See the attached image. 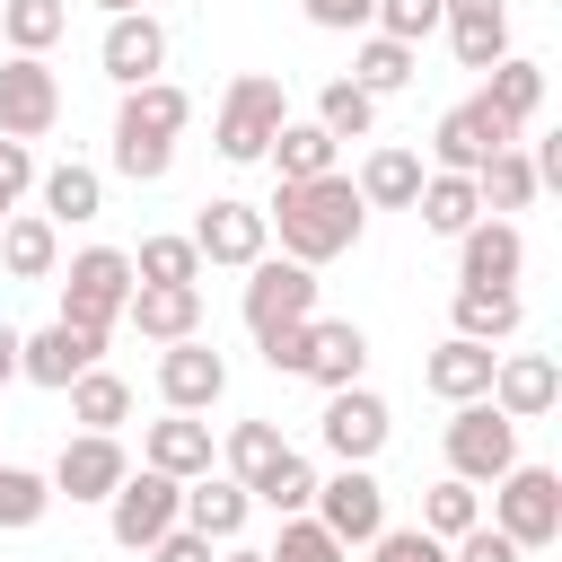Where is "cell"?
<instances>
[{
    "instance_id": "cell-1",
    "label": "cell",
    "mask_w": 562,
    "mask_h": 562,
    "mask_svg": "<svg viewBox=\"0 0 562 562\" xmlns=\"http://www.w3.org/2000/svg\"><path fill=\"white\" fill-rule=\"evenodd\" d=\"M263 228L281 237V255L290 263H334V255H351L360 246V228H369V211H360V193H351V176L334 167V176H307V184H281L272 202H263Z\"/></svg>"
},
{
    "instance_id": "cell-2",
    "label": "cell",
    "mask_w": 562,
    "mask_h": 562,
    "mask_svg": "<svg viewBox=\"0 0 562 562\" xmlns=\"http://www.w3.org/2000/svg\"><path fill=\"white\" fill-rule=\"evenodd\" d=\"M53 281H61V325L114 334L123 307H132V255H123V246H79Z\"/></svg>"
},
{
    "instance_id": "cell-3",
    "label": "cell",
    "mask_w": 562,
    "mask_h": 562,
    "mask_svg": "<svg viewBox=\"0 0 562 562\" xmlns=\"http://www.w3.org/2000/svg\"><path fill=\"white\" fill-rule=\"evenodd\" d=\"M492 527H501L518 553H553V544H562V474L518 457V465L492 483Z\"/></svg>"
},
{
    "instance_id": "cell-4",
    "label": "cell",
    "mask_w": 562,
    "mask_h": 562,
    "mask_svg": "<svg viewBox=\"0 0 562 562\" xmlns=\"http://www.w3.org/2000/svg\"><path fill=\"white\" fill-rule=\"evenodd\" d=\"M281 123H290L281 79H272V70H237V79H228V97H220L211 140H220V158H228V167H255V158L272 149V132H281Z\"/></svg>"
},
{
    "instance_id": "cell-5",
    "label": "cell",
    "mask_w": 562,
    "mask_h": 562,
    "mask_svg": "<svg viewBox=\"0 0 562 562\" xmlns=\"http://www.w3.org/2000/svg\"><path fill=\"white\" fill-rule=\"evenodd\" d=\"M509 465H518V422L501 404H483V395L457 404V422H448V474L474 483V492H492Z\"/></svg>"
},
{
    "instance_id": "cell-6",
    "label": "cell",
    "mask_w": 562,
    "mask_h": 562,
    "mask_svg": "<svg viewBox=\"0 0 562 562\" xmlns=\"http://www.w3.org/2000/svg\"><path fill=\"white\" fill-rule=\"evenodd\" d=\"M193 255H202V272L220 263V272H246V263H263L272 255V228H263V211L255 202H237V193H211L202 211H193Z\"/></svg>"
},
{
    "instance_id": "cell-7",
    "label": "cell",
    "mask_w": 562,
    "mask_h": 562,
    "mask_svg": "<svg viewBox=\"0 0 562 562\" xmlns=\"http://www.w3.org/2000/svg\"><path fill=\"white\" fill-rule=\"evenodd\" d=\"M237 316H246V334H255V342H263V334H281V325H307V316H316V272H307V263H290V255L246 263V299H237Z\"/></svg>"
},
{
    "instance_id": "cell-8",
    "label": "cell",
    "mask_w": 562,
    "mask_h": 562,
    "mask_svg": "<svg viewBox=\"0 0 562 562\" xmlns=\"http://www.w3.org/2000/svg\"><path fill=\"white\" fill-rule=\"evenodd\" d=\"M316 439H325L334 465H378V448L395 439V413H386L378 386H334L325 413H316Z\"/></svg>"
},
{
    "instance_id": "cell-9",
    "label": "cell",
    "mask_w": 562,
    "mask_h": 562,
    "mask_svg": "<svg viewBox=\"0 0 562 562\" xmlns=\"http://www.w3.org/2000/svg\"><path fill=\"white\" fill-rule=\"evenodd\" d=\"M307 518L351 553V544H369L378 527H386V483L369 474V465H334V474H316V501H307Z\"/></svg>"
},
{
    "instance_id": "cell-10",
    "label": "cell",
    "mask_w": 562,
    "mask_h": 562,
    "mask_svg": "<svg viewBox=\"0 0 562 562\" xmlns=\"http://www.w3.org/2000/svg\"><path fill=\"white\" fill-rule=\"evenodd\" d=\"M176 501H184V483H167V474L132 465V474L114 483V501H105V536H114L123 553H149V544L176 527Z\"/></svg>"
},
{
    "instance_id": "cell-11",
    "label": "cell",
    "mask_w": 562,
    "mask_h": 562,
    "mask_svg": "<svg viewBox=\"0 0 562 562\" xmlns=\"http://www.w3.org/2000/svg\"><path fill=\"white\" fill-rule=\"evenodd\" d=\"M61 123V79H53V61H26V53H9L0 61V140H44Z\"/></svg>"
},
{
    "instance_id": "cell-12",
    "label": "cell",
    "mask_w": 562,
    "mask_h": 562,
    "mask_svg": "<svg viewBox=\"0 0 562 562\" xmlns=\"http://www.w3.org/2000/svg\"><path fill=\"white\" fill-rule=\"evenodd\" d=\"M509 140H518V132H509V123L483 105V88H474V97H457V105L439 114V132H430V167H439V176H474V167H483L492 149H509Z\"/></svg>"
},
{
    "instance_id": "cell-13",
    "label": "cell",
    "mask_w": 562,
    "mask_h": 562,
    "mask_svg": "<svg viewBox=\"0 0 562 562\" xmlns=\"http://www.w3.org/2000/svg\"><path fill=\"white\" fill-rule=\"evenodd\" d=\"M132 474V457H123V439L114 430H79V439H61V457H53V501H114V483Z\"/></svg>"
},
{
    "instance_id": "cell-14",
    "label": "cell",
    "mask_w": 562,
    "mask_h": 562,
    "mask_svg": "<svg viewBox=\"0 0 562 562\" xmlns=\"http://www.w3.org/2000/svg\"><path fill=\"white\" fill-rule=\"evenodd\" d=\"M97 70L114 88H140V79H167V18L132 9V18H105V44H97Z\"/></svg>"
},
{
    "instance_id": "cell-15",
    "label": "cell",
    "mask_w": 562,
    "mask_h": 562,
    "mask_svg": "<svg viewBox=\"0 0 562 562\" xmlns=\"http://www.w3.org/2000/svg\"><path fill=\"white\" fill-rule=\"evenodd\" d=\"M518 272H527L518 220H474L457 237V290H518Z\"/></svg>"
},
{
    "instance_id": "cell-16",
    "label": "cell",
    "mask_w": 562,
    "mask_h": 562,
    "mask_svg": "<svg viewBox=\"0 0 562 562\" xmlns=\"http://www.w3.org/2000/svg\"><path fill=\"white\" fill-rule=\"evenodd\" d=\"M105 360V334H88V325H35V334H18V378H35V386H70L79 369H97Z\"/></svg>"
},
{
    "instance_id": "cell-17",
    "label": "cell",
    "mask_w": 562,
    "mask_h": 562,
    "mask_svg": "<svg viewBox=\"0 0 562 562\" xmlns=\"http://www.w3.org/2000/svg\"><path fill=\"white\" fill-rule=\"evenodd\" d=\"M220 395H228V360H220L202 334L158 351V404H167V413H211Z\"/></svg>"
},
{
    "instance_id": "cell-18",
    "label": "cell",
    "mask_w": 562,
    "mask_h": 562,
    "mask_svg": "<svg viewBox=\"0 0 562 562\" xmlns=\"http://www.w3.org/2000/svg\"><path fill=\"white\" fill-rule=\"evenodd\" d=\"M483 404H501L509 422H544V413L562 404V369H553V351H501Z\"/></svg>"
},
{
    "instance_id": "cell-19",
    "label": "cell",
    "mask_w": 562,
    "mask_h": 562,
    "mask_svg": "<svg viewBox=\"0 0 562 562\" xmlns=\"http://www.w3.org/2000/svg\"><path fill=\"white\" fill-rule=\"evenodd\" d=\"M123 325L140 334V342H193L202 334V290H184V281H132V307H123Z\"/></svg>"
},
{
    "instance_id": "cell-20",
    "label": "cell",
    "mask_w": 562,
    "mask_h": 562,
    "mask_svg": "<svg viewBox=\"0 0 562 562\" xmlns=\"http://www.w3.org/2000/svg\"><path fill=\"white\" fill-rule=\"evenodd\" d=\"M360 369H369V334H360L351 316H307V360H299V378H307L316 395H334V386H360Z\"/></svg>"
},
{
    "instance_id": "cell-21",
    "label": "cell",
    "mask_w": 562,
    "mask_h": 562,
    "mask_svg": "<svg viewBox=\"0 0 562 562\" xmlns=\"http://www.w3.org/2000/svg\"><path fill=\"white\" fill-rule=\"evenodd\" d=\"M211 422L202 413H158L149 430H140V465L149 474H167V483H193V474H211Z\"/></svg>"
},
{
    "instance_id": "cell-22",
    "label": "cell",
    "mask_w": 562,
    "mask_h": 562,
    "mask_svg": "<svg viewBox=\"0 0 562 562\" xmlns=\"http://www.w3.org/2000/svg\"><path fill=\"white\" fill-rule=\"evenodd\" d=\"M246 518H255V492H246V483H228V474H193V483H184V501H176V527H193L202 544H237V536H246Z\"/></svg>"
},
{
    "instance_id": "cell-23",
    "label": "cell",
    "mask_w": 562,
    "mask_h": 562,
    "mask_svg": "<svg viewBox=\"0 0 562 562\" xmlns=\"http://www.w3.org/2000/svg\"><path fill=\"white\" fill-rule=\"evenodd\" d=\"M422 149H404V140H378L369 158H360V176H351V193H360V211H413V193H422Z\"/></svg>"
},
{
    "instance_id": "cell-24",
    "label": "cell",
    "mask_w": 562,
    "mask_h": 562,
    "mask_svg": "<svg viewBox=\"0 0 562 562\" xmlns=\"http://www.w3.org/2000/svg\"><path fill=\"white\" fill-rule=\"evenodd\" d=\"M35 193H44V220H53V228H88V220L105 211V176H97L88 158H53V167H35Z\"/></svg>"
},
{
    "instance_id": "cell-25",
    "label": "cell",
    "mask_w": 562,
    "mask_h": 562,
    "mask_svg": "<svg viewBox=\"0 0 562 562\" xmlns=\"http://www.w3.org/2000/svg\"><path fill=\"white\" fill-rule=\"evenodd\" d=\"M492 342H465V334H448L430 360H422V386L439 395V404H474V395H492Z\"/></svg>"
},
{
    "instance_id": "cell-26",
    "label": "cell",
    "mask_w": 562,
    "mask_h": 562,
    "mask_svg": "<svg viewBox=\"0 0 562 562\" xmlns=\"http://www.w3.org/2000/svg\"><path fill=\"white\" fill-rule=\"evenodd\" d=\"M193 123V97L176 88V79H140V88H123V105H114V132H140V140H176Z\"/></svg>"
},
{
    "instance_id": "cell-27",
    "label": "cell",
    "mask_w": 562,
    "mask_h": 562,
    "mask_svg": "<svg viewBox=\"0 0 562 562\" xmlns=\"http://www.w3.org/2000/svg\"><path fill=\"white\" fill-rule=\"evenodd\" d=\"M0 263H9V281H53L61 272V228L44 211H9L0 220Z\"/></svg>"
},
{
    "instance_id": "cell-28",
    "label": "cell",
    "mask_w": 562,
    "mask_h": 562,
    "mask_svg": "<svg viewBox=\"0 0 562 562\" xmlns=\"http://www.w3.org/2000/svg\"><path fill=\"white\" fill-rule=\"evenodd\" d=\"M483 105L527 140V123H536V105H544V61H527V53L492 61V70H483Z\"/></svg>"
},
{
    "instance_id": "cell-29",
    "label": "cell",
    "mask_w": 562,
    "mask_h": 562,
    "mask_svg": "<svg viewBox=\"0 0 562 562\" xmlns=\"http://www.w3.org/2000/svg\"><path fill=\"white\" fill-rule=\"evenodd\" d=\"M474 193H483V220H509V211H527L544 184H536V158H527V140H509V149H492L483 167H474Z\"/></svg>"
},
{
    "instance_id": "cell-30",
    "label": "cell",
    "mask_w": 562,
    "mask_h": 562,
    "mask_svg": "<svg viewBox=\"0 0 562 562\" xmlns=\"http://www.w3.org/2000/svg\"><path fill=\"white\" fill-rule=\"evenodd\" d=\"M518 325H527L518 290H457L448 299V334H465V342H509Z\"/></svg>"
},
{
    "instance_id": "cell-31",
    "label": "cell",
    "mask_w": 562,
    "mask_h": 562,
    "mask_svg": "<svg viewBox=\"0 0 562 562\" xmlns=\"http://www.w3.org/2000/svg\"><path fill=\"white\" fill-rule=\"evenodd\" d=\"M413 70H422V53H413V44H395V35H360V53H351V70H342V79H351L360 97H404V88H413Z\"/></svg>"
},
{
    "instance_id": "cell-32",
    "label": "cell",
    "mask_w": 562,
    "mask_h": 562,
    "mask_svg": "<svg viewBox=\"0 0 562 562\" xmlns=\"http://www.w3.org/2000/svg\"><path fill=\"white\" fill-rule=\"evenodd\" d=\"M263 158H272V176H281V184H307V176H334L342 140H325L307 114H290V123L272 132V149H263Z\"/></svg>"
},
{
    "instance_id": "cell-33",
    "label": "cell",
    "mask_w": 562,
    "mask_h": 562,
    "mask_svg": "<svg viewBox=\"0 0 562 562\" xmlns=\"http://www.w3.org/2000/svg\"><path fill=\"white\" fill-rule=\"evenodd\" d=\"M413 211H422V228L430 237H465L474 220H483V193H474V176H422V193H413Z\"/></svg>"
},
{
    "instance_id": "cell-34",
    "label": "cell",
    "mask_w": 562,
    "mask_h": 562,
    "mask_svg": "<svg viewBox=\"0 0 562 562\" xmlns=\"http://www.w3.org/2000/svg\"><path fill=\"white\" fill-rule=\"evenodd\" d=\"M61 395H70V422L79 430H123L132 422V378H114V369H79Z\"/></svg>"
},
{
    "instance_id": "cell-35",
    "label": "cell",
    "mask_w": 562,
    "mask_h": 562,
    "mask_svg": "<svg viewBox=\"0 0 562 562\" xmlns=\"http://www.w3.org/2000/svg\"><path fill=\"white\" fill-rule=\"evenodd\" d=\"M0 35H9V53L44 61L70 35V0H0Z\"/></svg>"
},
{
    "instance_id": "cell-36",
    "label": "cell",
    "mask_w": 562,
    "mask_h": 562,
    "mask_svg": "<svg viewBox=\"0 0 562 562\" xmlns=\"http://www.w3.org/2000/svg\"><path fill=\"white\" fill-rule=\"evenodd\" d=\"M220 457H228V483H246V492H255V483H263V474H272V465L290 457V439H281L272 422H228Z\"/></svg>"
},
{
    "instance_id": "cell-37",
    "label": "cell",
    "mask_w": 562,
    "mask_h": 562,
    "mask_svg": "<svg viewBox=\"0 0 562 562\" xmlns=\"http://www.w3.org/2000/svg\"><path fill=\"white\" fill-rule=\"evenodd\" d=\"M422 536H439V544H457L465 527H483V492L474 483H457V474H439L430 492H422V518H413Z\"/></svg>"
},
{
    "instance_id": "cell-38",
    "label": "cell",
    "mask_w": 562,
    "mask_h": 562,
    "mask_svg": "<svg viewBox=\"0 0 562 562\" xmlns=\"http://www.w3.org/2000/svg\"><path fill=\"white\" fill-rule=\"evenodd\" d=\"M307 123H316L325 140H369V132H378V97H360L351 79H325V88H316V114H307Z\"/></svg>"
},
{
    "instance_id": "cell-39",
    "label": "cell",
    "mask_w": 562,
    "mask_h": 562,
    "mask_svg": "<svg viewBox=\"0 0 562 562\" xmlns=\"http://www.w3.org/2000/svg\"><path fill=\"white\" fill-rule=\"evenodd\" d=\"M439 26H448V44H457V61H465V70L509 61V9H483V18H439Z\"/></svg>"
},
{
    "instance_id": "cell-40",
    "label": "cell",
    "mask_w": 562,
    "mask_h": 562,
    "mask_svg": "<svg viewBox=\"0 0 562 562\" xmlns=\"http://www.w3.org/2000/svg\"><path fill=\"white\" fill-rule=\"evenodd\" d=\"M307 501H316V465L290 448V457L255 483V509H272V518H307Z\"/></svg>"
},
{
    "instance_id": "cell-41",
    "label": "cell",
    "mask_w": 562,
    "mask_h": 562,
    "mask_svg": "<svg viewBox=\"0 0 562 562\" xmlns=\"http://www.w3.org/2000/svg\"><path fill=\"white\" fill-rule=\"evenodd\" d=\"M44 509H53V483H44L35 465H9V457H0V536L35 527Z\"/></svg>"
},
{
    "instance_id": "cell-42",
    "label": "cell",
    "mask_w": 562,
    "mask_h": 562,
    "mask_svg": "<svg viewBox=\"0 0 562 562\" xmlns=\"http://www.w3.org/2000/svg\"><path fill=\"white\" fill-rule=\"evenodd\" d=\"M132 281H184V290H202V255H193V237H140Z\"/></svg>"
},
{
    "instance_id": "cell-43",
    "label": "cell",
    "mask_w": 562,
    "mask_h": 562,
    "mask_svg": "<svg viewBox=\"0 0 562 562\" xmlns=\"http://www.w3.org/2000/svg\"><path fill=\"white\" fill-rule=\"evenodd\" d=\"M263 562H351V553H342L316 518H281V536L263 544Z\"/></svg>"
},
{
    "instance_id": "cell-44",
    "label": "cell",
    "mask_w": 562,
    "mask_h": 562,
    "mask_svg": "<svg viewBox=\"0 0 562 562\" xmlns=\"http://www.w3.org/2000/svg\"><path fill=\"white\" fill-rule=\"evenodd\" d=\"M430 26H439V0H378V26H369V35H395V44L422 53Z\"/></svg>"
},
{
    "instance_id": "cell-45",
    "label": "cell",
    "mask_w": 562,
    "mask_h": 562,
    "mask_svg": "<svg viewBox=\"0 0 562 562\" xmlns=\"http://www.w3.org/2000/svg\"><path fill=\"white\" fill-rule=\"evenodd\" d=\"M360 553H369V562H448V544H439V536H422V527H378Z\"/></svg>"
},
{
    "instance_id": "cell-46",
    "label": "cell",
    "mask_w": 562,
    "mask_h": 562,
    "mask_svg": "<svg viewBox=\"0 0 562 562\" xmlns=\"http://www.w3.org/2000/svg\"><path fill=\"white\" fill-rule=\"evenodd\" d=\"M307 9V26H325V35H369L378 26V0H299Z\"/></svg>"
},
{
    "instance_id": "cell-47",
    "label": "cell",
    "mask_w": 562,
    "mask_h": 562,
    "mask_svg": "<svg viewBox=\"0 0 562 562\" xmlns=\"http://www.w3.org/2000/svg\"><path fill=\"white\" fill-rule=\"evenodd\" d=\"M448 562H527V553H518V544H509V536L483 518V527H465V536L448 544Z\"/></svg>"
},
{
    "instance_id": "cell-48",
    "label": "cell",
    "mask_w": 562,
    "mask_h": 562,
    "mask_svg": "<svg viewBox=\"0 0 562 562\" xmlns=\"http://www.w3.org/2000/svg\"><path fill=\"white\" fill-rule=\"evenodd\" d=\"M26 184H35V149L26 140H0V220L26 202Z\"/></svg>"
},
{
    "instance_id": "cell-49",
    "label": "cell",
    "mask_w": 562,
    "mask_h": 562,
    "mask_svg": "<svg viewBox=\"0 0 562 562\" xmlns=\"http://www.w3.org/2000/svg\"><path fill=\"white\" fill-rule=\"evenodd\" d=\"M255 351H263L272 378H299V360H307V325H281V334H263Z\"/></svg>"
},
{
    "instance_id": "cell-50",
    "label": "cell",
    "mask_w": 562,
    "mask_h": 562,
    "mask_svg": "<svg viewBox=\"0 0 562 562\" xmlns=\"http://www.w3.org/2000/svg\"><path fill=\"white\" fill-rule=\"evenodd\" d=\"M149 562H211V544H202L193 527H167V536L149 544Z\"/></svg>"
},
{
    "instance_id": "cell-51",
    "label": "cell",
    "mask_w": 562,
    "mask_h": 562,
    "mask_svg": "<svg viewBox=\"0 0 562 562\" xmlns=\"http://www.w3.org/2000/svg\"><path fill=\"white\" fill-rule=\"evenodd\" d=\"M0 386H18V325L0 316Z\"/></svg>"
},
{
    "instance_id": "cell-52",
    "label": "cell",
    "mask_w": 562,
    "mask_h": 562,
    "mask_svg": "<svg viewBox=\"0 0 562 562\" xmlns=\"http://www.w3.org/2000/svg\"><path fill=\"white\" fill-rule=\"evenodd\" d=\"M97 9H105V18H132V9H149V0H97Z\"/></svg>"
},
{
    "instance_id": "cell-53",
    "label": "cell",
    "mask_w": 562,
    "mask_h": 562,
    "mask_svg": "<svg viewBox=\"0 0 562 562\" xmlns=\"http://www.w3.org/2000/svg\"><path fill=\"white\" fill-rule=\"evenodd\" d=\"M228 562H263V553H246V544H228Z\"/></svg>"
}]
</instances>
